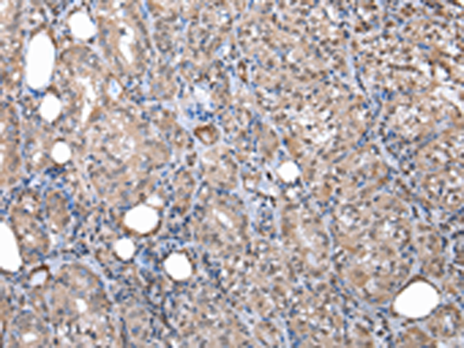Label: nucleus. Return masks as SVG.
<instances>
[{
  "instance_id": "f257e3e1",
  "label": "nucleus",
  "mask_w": 464,
  "mask_h": 348,
  "mask_svg": "<svg viewBox=\"0 0 464 348\" xmlns=\"http://www.w3.org/2000/svg\"><path fill=\"white\" fill-rule=\"evenodd\" d=\"M158 222L157 211L146 205L134 208L125 217L127 226L140 234L149 233L157 228Z\"/></svg>"
},
{
  "instance_id": "f03ea898",
  "label": "nucleus",
  "mask_w": 464,
  "mask_h": 348,
  "mask_svg": "<svg viewBox=\"0 0 464 348\" xmlns=\"http://www.w3.org/2000/svg\"><path fill=\"white\" fill-rule=\"evenodd\" d=\"M166 273L173 280L177 281L186 280L192 274V266L188 257L182 253L171 255L164 262Z\"/></svg>"
},
{
  "instance_id": "7ed1b4c3",
  "label": "nucleus",
  "mask_w": 464,
  "mask_h": 348,
  "mask_svg": "<svg viewBox=\"0 0 464 348\" xmlns=\"http://www.w3.org/2000/svg\"><path fill=\"white\" fill-rule=\"evenodd\" d=\"M115 249L117 251V254L122 258L128 259L134 253L135 246L130 240H126L125 238V240H122L116 243Z\"/></svg>"
}]
</instances>
